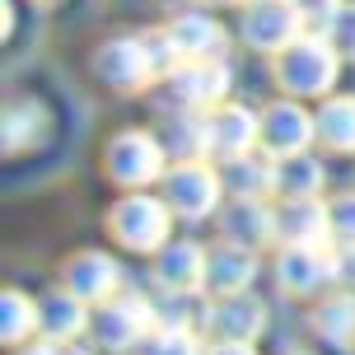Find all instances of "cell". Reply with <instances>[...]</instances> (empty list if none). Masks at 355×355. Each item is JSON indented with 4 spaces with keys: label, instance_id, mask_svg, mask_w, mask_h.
<instances>
[{
    "label": "cell",
    "instance_id": "cell-1",
    "mask_svg": "<svg viewBox=\"0 0 355 355\" xmlns=\"http://www.w3.org/2000/svg\"><path fill=\"white\" fill-rule=\"evenodd\" d=\"M337 66H341V52L327 42L322 33H300L290 47L276 52V80H281L285 94H327L332 80H337Z\"/></svg>",
    "mask_w": 355,
    "mask_h": 355
},
{
    "label": "cell",
    "instance_id": "cell-2",
    "mask_svg": "<svg viewBox=\"0 0 355 355\" xmlns=\"http://www.w3.org/2000/svg\"><path fill=\"white\" fill-rule=\"evenodd\" d=\"M168 211H173L168 201H155V196H145V192H131L126 201L112 206L107 230L117 234V243H126V248L159 252L164 243H168Z\"/></svg>",
    "mask_w": 355,
    "mask_h": 355
},
{
    "label": "cell",
    "instance_id": "cell-3",
    "mask_svg": "<svg viewBox=\"0 0 355 355\" xmlns=\"http://www.w3.org/2000/svg\"><path fill=\"white\" fill-rule=\"evenodd\" d=\"M300 33H309L300 0H252L248 10H243V37L257 52H281Z\"/></svg>",
    "mask_w": 355,
    "mask_h": 355
},
{
    "label": "cell",
    "instance_id": "cell-4",
    "mask_svg": "<svg viewBox=\"0 0 355 355\" xmlns=\"http://www.w3.org/2000/svg\"><path fill=\"white\" fill-rule=\"evenodd\" d=\"M164 201H168L173 215H182V220H206V215L220 206V178L201 159H182L178 168L164 173Z\"/></svg>",
    "mask_w": 355,
    "mask_h": 355
},
{
    "label": "cell",
    "instance_id": "cell-5",
    "mask_svg": "<svg viewBox=\"0 0 355 355\" xmlns=\"http://www.w3.org/2000/svg\"><path fill=\"white\" fill-rule=\"evenodd\" d=\"M94 66H98V75H103L112 89H145L155 75H159V61H155V47H150V37H117V42H107V47H98V56H94Z\"/></svg>",
    "mask_w": 355,
    "mask_h": 355
},
{
    "label": "cell",
    "instance_id": "cell-6",
    "mask_svg": "<svg viewBox=\"0 0 355 355\" xmlns=\"http://www.w3.org/2000/svg\"><path fill=\"white\" fill-rule=\"evenodd\" d=\"M107 173L126 187H145L164 173V141L150 131H122L107 145Z\"/></svg>",
    "mask_w": 355,
    "mask_h": 355
},
{
    "label": "cell",
    "instance_id": "cell-7",
    "mask_svg": "<svg viewBox=\"0 0 355 355\" xmlns=\"http://www.w3.org/2000/svg\"><path fill=\"white\" fill-rule=\"evenodd\" d=\"M168 89L182 107H220L230 94V66L220 56H196V61H178L168 71Z\"/></svg>",
    "mask_w": 355,
    "mask_h": 355
},
{
    "label": "cell",
    "instance_id": "cell-8",
    "mask_svg": "<svg viewBox=\"0 0 355 355\" xmlns=\"http://www.w3.org/2000/svg\"><path fill=\"white\" fill-rule=\"evenodd\" d=\"M155 309L145 300H103L98 313H94V337L103 346H117V351H131L141 346L150 332H155Z\"/></svg>",
    "mask_w": 355,
    "mask_h": 355
},
{
    "label": "cell",
    "instance_id": "cell-9",
    "mask_svg": "<svg viewBox=\"0 0 355 355\" xmlns=\"http://www.w3.org/2000/svg\"><path fill=\"white\" fill-rule=\"evenodd\" d=\"M318 136V117H309L300 103H271L262 112V150L271 159H285V155H304L309 141Z\"/></svg>",
    "mask_w": 355,
    "mask_h": 355
},
{
    "label": "cell",
    "instance_id": "cell-10",
    "mask_svg": "<svg viewBox=\"0 0 355 355\" xmlns=\"http://www.w3.org/2000/svg\"><path fill=\"white\" fill-rule=\"evenodd\" d=\"M276 276L290 295H313L322 281L337 276V252H327L322 243H285Z\"/></svg>",
    "mask_w": 355,
    "mask_h": 355
},
{
    "label": "cell",
    "instance_id": "cell-11",
    "mask_svg": "<svg viewBox=\"0 0 355 355\" xmlns=\"http://www.w3.org/2000/svg\"><path fill=\"white\" fill-rule=\"evenodd\" d=\"M252 145H262V117H252L248 107L239 103H220L211 112V155L234 159V155H248Z\"/></svg>",
    "mask_w": 355,
    "mask_h": 355
},
{
    "label": "cell",
    "instance_id": "cell-12",
    "mask_svg": "<svg viewBox=\"0 0 355 355\" xmlns=\"http://www.w3.org/2000/svg\"><path fill=\"white\" fill-rule=\"evenodd\" d=\"M220 230H225L230 243H243V248L257 252L262 243L276 239V211H266L262 196H234L220 215Z\"/></svg>",
    "mask_w": 355,
    "mask_h": 355
},
{
    "label": "cell",
    "instance_id": "cell-13",
    "mask_svg": "<svg viewBox=\"0 0 355 355\" xmlns=\"http://www.w3.org/2000/svg\"><path fill=\"white\" fill-rule=\"evenodd\" d=\"M206 257L196 243H164L159 257H155V281L173 295H192V290H206Z\"/></svg>",
    "mask_w": 355,
    "mask_h": 355
},
{
    "label": "cell",
    "instance_id": "cell-14",
    "mask_svg": "<svg viewBox=\"0 0 355 355\" xmlns=\"http://www.w3.org/2000/svg\"><path fill=\"white\" fill-rule=\"evenodd\" d=\"M332 234V215L318 206V196H285L276 211V239L281 243H322Z\"/></svg>",
    "mask_w": 355,
    "mask_h": 355
},
{
    "label": "cell",
    "instance_id": "cell-15",
    "mask_svg": "<svg viewBox=\"0 0 355 355\" xmlns=\"http://www.w3.org/2000/svg\"><path fill=\"white\" fill-rule=\"evenodd\" d=\"M117 281H122V271L117 262L107 257V252H80L66 262V290H75L85 304H103L117 295Z\"/></svg>",
    "mask_w": 355,
    "mask_h": 355
},
{
    "label": "cell",
    "instance_id": "cell-16",
    "mask_svg": "<svg viewBox=\"0 0 355 355\" xmlns=\"http://www.w3.org/2000/svg\"><path fill=\"white\" fill-rule=\"evenodd\" d=\"M252 276H257V257H252V248H243V243H230V239H225V248H215L211 257H206V290H211L215 300L243 295Z\"/></svg>",
    "mask_w": 355,
    "mask_h": 355
},
{
    "label": "cell",
    "instance_id": "cell-17",
    "mask_svg": "<svg viewBox=\"0 0 355 355\" xmlns=\"http://www.w3.org/2000/svg\"><path fill=\"white\" fill-rule=\"evenodd\" d=\"M211 327L220 332V341H252V337H262V327H266V304L252 300L248 290L225 295L211 309Z\"/></svg>",
    "mask_w": 355,
    "mask_h": 355
},
{
    "label": "cell",
    "instance_id": "cell-18",
    "mask_svg": "<svg viewBox=\"0 0 355 355\" xmlns=\"http://www.w3.org/2000/svg\"><path fill=\"white\" fill-rule=\"evenodd\" d=\"M159 141H164V150H173L178 159H201L211 150V112H201V107L173 112Z\"/></svg>",
    "mask_w": 355,
    "mask_h": 355
},
{
    "label": "cell",
    "instance_id": "cell-19",
    "mask_svg": "<svg viewBox=\"0 0 355 355\" xmlns=\"http://www.w3.org/2000/svg\"><path fill=\"white\" fill-rule=\"evenodd\" d=\"M168 37H173V47L182 61H196V56H220L225 47V28L206 15H182L168 24Z\"/></svg>",
    "mask_w": 355,
    "mask_h": 355
},
{
    "label": "cell",
    "instance_id": "cell-20",
    "mask_svg": "<svg viewBox=\"0 0 355 355\" xmlns=\"http://www.w3.org/2000/svg\"><path fill=\"white\" fill-rule=\"evenodd\" d=\"M225 182H230L234 196H266L276 192V164L266 159V155H234L225 159Z\"/></svg>",
    "mask_w": 355,
    "mask_h": 355
},
{
    "label": "cell",
    "instance_id": "cell-21",
    "mask_svg": "<svg viewBox=\"0 0 355 355\" xmlns=\"http://www.w3.org/2000/svg\"><path fill=\"white\" fill-rule=\"evenodd\" d=\"M42 131H47V117L33 98H15L5 107V155H24L28 145L42 141Z\"/></svg>",
    "mask_w": 355,
    "mask_h": 355
},
{
    "label": "cell",
    "instance_id": "cell-22",
    "mask_svg": "<svg viewBox=\"0 0 355 355\" xmlns=\"http://www.w3.org/2000/svg\"><path fill=\"white\" fill-rule=\"evenodd\" d=\"M85 300L75 290H61V295H47L42 300V337L52 341H66V337H80L85 327Z\"/></svg>",
    "mask_w": 355,
    "mask_h": 355
},
{
    "label": "cell",
    "instance_id": "cell-23",
    "mask_svg": "<svg viewBox=\"0 0 355 355\" xmlns=\"http://www.w3.org/2000/svg\"><path fill=\"white\" fill-rule=\"evenodd\" d=\"M318 141L351 155L355 150V98H327L318 112Z\"/></svg>",
    "mask_w": 355,
    "mask_h": 355
},
{
    "label": "cell",
    "instance_id": "cell-24",
    "mask_svg": "<svg viewBox=\"0 0 355 355\" xmlns=\"http://www.w3.org/2000/svg\"><path fill=\"white\" fill-rule=\"evenodd\" d=\"M322 187V164L309 155H285L276 159V192L281 196H318Z\"/></svg>",
    "mask_w": 355,
    "mask_h": 355
},
{
    "label": "cell",
    "instance_id": "cell-25",
    "mask_svg": "<svg viewBox=\"0 0 355 355\" xmlns=\"http://www.w3.org/2000/svg\"><path fill=\"white\" fill-rule=\"evenodd\" d=\"M0 313H5V318H0V332H5V341H10V346H19L28 332H37V327H42V304H33L24 290H5Z\"/></svg>",
    "mask_w": 355,
    "mask_h": 355
},
{
    "label": "cell",
    "instance_id": "cell-26",
    "mask_svg": "<svg viewBox=\"0 0 355 355\" xmlns=\"http://www.w3.org/2000/svg\"><path fill=\"white\" fill-rule=\"evenodd\" d=\"M318 332L341 351H355V295H332V300L318 309Z\"/></svg>",
    "mask_w": 355,
    "mask_h": 355
},
{
    "label": "cell",
    "instance_id": "cell-27",
    "mask_svg": "<svg viewBox=\"0 0 355 355\" xmlns=\"http://www.w3.org/2000/svg\"><path fill=\"white\" fill-rule=\"evenodd\" d=\"M141 355H201V346H196L187 322H159V327L141 341Z\"/></svg>",
    "mask_w": 355,
    "mask_h": 355
},
{
    "label": "cell",
    "instance_id": "cell-28",
    "mask_svg": "<svg viewBox=\"0 0 355 355\" xmlns=\"http://www.w3.org/2000/svg\"><path fill=\"white\" fill-rule=\"evenodd\" d=\"M322 37H327L346 61H355V5L341 0V10L332 15V24H327V33H322Z\"/></svg>",
    "mask_w": 355,
    "mask_h": 355
},
{
    "label": "cell",
    "instance_id": "cell-29",
    "mask_svg": "<svg viewBox=\"0 0 355 355\" xmlns=\"http://www.w3.org/2000/svg\"><path fill=\"white\" fill-rule=\"evenodd\" d=\"M327 215H332V239L337 243H355V196H337L327 206Z\"/></svg>",
    "mask_w": 355,
    "mask_h": 355
},
{
    "label": "cell",
    "instance_id": "cell-30",
    "mask_svg": "<svg viewBox=\"0 0 355 355\" xmlns=\"http://www.w3.org/2000/svg\"><path fill=\"white\" fill-rule=\"evenodd\" d=\"M300 10H304V28L309 33H327V24L341 10V0H300Z\"/></svg>",
    "mask_w": 355,
    "mask_h": 355
},
{
    "label": "cell",
    "instance_id": "cell-31",
    "mask_svg": "<svg viewBox=\"0 0 355 355\" xmlns=\"http://www.w3.org/2000/svg\"><path fill=\"white\" fill-rule=\"evenodd\" d=\"M337 281L355 285V243H341L337 248Z\"/></svg>",
    "mask_w": 355,
    "mask_h": 355
},
{
    "label": "cell",
    "instance_id": "cell-32",
    "mask_svg": "<svg viewBox=\"0 0 355 355\" xmlns=\"http://www.w3.org/2000/svg\"><path fill=\"white\" fill-rule=\"evenodd\" d=\"M211 355H257V351H252V341H220Z\"/></svg>",
    "mask_w": 355,
    "mask_h": 355
},
{
    "label": "cell",
    "instance_id": "cell-33",
    "mask_svg": "<svg viewBox=\"0 0 355 355\" xmlns=\"http://www.w3.org/2000/svg\"><path fill=\"white\" fill-rule=\"evenodd\" d=\"M19 355H61V351H56V346H52V337H47V341H42V346H24V351H19Z\"/></svg>",
    "mask_w": 355,
    "mask_h": 355
},
{
    "label": "cell",
    "instance_id": "cell-34",
    "mask_svg": "<svg viewBox=\"0 0 355 355\" xmlns=\"http://www.w3.org/2000/svg\"><path fill=\"white\" fill-rule=\"evenodd\" d=\"M61 355H80V351H61Z\"/></svg>",
    "mask_w": 355,
    "mask_h": 355
},
{
    "label": "cell",
    "instance_id": "cell-35",
    "mask_svg": "<svg viewBox=\"0 0 355 355\" xmlns=\"http://www.w3.org/2000/svg\"><path fill=\"white\" fill-rule=\"evenodd\" d=\"M220 5H234V0H220Z\"/></svg>",
    "mask_w": 355,
    "mask_h": 355
},
{
    "label": "cell",
    "instance_id": "cell-36",
    "mask_svg": "<svg viewBox=\"0 0 355 355\" xmlns=\"http://www.w3.org/2000/svg\"><path fill=\"white\" fill-rule=\"evenodd\" d=\"M42 5H56V0H42Z\"/></svg>",
    "mask_w": 355,
    "mask_h": 355
}]
</instances>
